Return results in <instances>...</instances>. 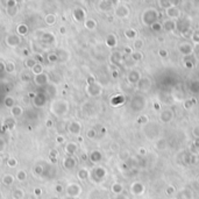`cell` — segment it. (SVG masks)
I'll return each instance as SVG.
<instances>
[{
  "instance_id": "obj_31",
  "label": "cell",
  "mask_w": 199,
  "mask_h": 199,
  "mask_svg": "<svg viewBox=\"0 0 199 199\" xmlns=\"http://www.w3.org/2000/svg\"><path fill=\"white\" fill-rule=\"evenodd\" d=\"M198 182H199V178H198Z\"/></svg>"
},
{
  "instance_id": "obj_9",
  "label": "cell",
  "mask_w": 199,
  "mask_h": 199,
  "mask_svg": "<svg viewBox=\"0 0 199 199\" xmlns=\"http://www.w3.org/2000/svg\"><path fill=\"white\" fill-rule=\"evenodd\" d=\"M24 197V193L21 189H16L14 193H13V198L14 199H22Z\"/></svg>"
},
{
  "instance_id": "obj_29",
  "label": "cell",
  "mask_w": 199,
  "mask_h": 199,
  "mask_svg": "<svg viewBox=\"0 0 199 199\" xmlns=\"http://www.w3.org/2000/svg\"><path fill=\"white\" fill-rule=\"evenodd\" d=\"M64 32H65V28H64V27H62V28H61V33H63V34H64Z\"/></svg>"
},
{
  "instance_id": "obj_28",
  "label": "cell",
  "mask_w": 199,
  "mask_h": 199,
  "mask_svg": "<svg viewBox=\"0 0 199 199\" xmlns=\"http://www.w3.org/2000/svg\"><path fill=\"white\" fill-rule=\"evenodd\" d=\"M35 171H36V172H41V171H42V168H40V167L37 168V167H36V169H35Z\"/></svg>"
},
{
  "instance_id": "obj_19",
  "label": "cell",
  "mask_w": 199,
  "mask_h": 199,
  "mask_svg": "<svg viewBox=\"0 0 199 199\" xmlns=\"http://www.w3.org/2000/svg\"><path fill=\"white\" fill-rule=\"evenodd\" d=\"M135 35H136V32H134V30H127L126 32V36L129 37V39L135 37Z\"/></svg>"
},
{
  "instance_id": "obj_20",
  "label": "cell",
  "mask_w": 199,
  "mask_h": 199,
  "mask_svg": "<svg viewBox=\"0 0 199 199\" xmlns=\"http://www.w3.org/2000/svg\"><path fill=\"white\" fill-rule=\"evenodd\" d=\"M35 64H36V62L34 61V60H28V61L26 62V66H28V68H33Z\"/></svg>"
},
{
  "instance_id": "obj_23",
  "label": "cell",
  "mask_w": 199,
  "mask_h": 199,
  "mask_svg": "<svg viewBox=\"0 0 199 199\" xmlns=\"http://www.w3.org/2000/svg\"><path fill=\"white\" fill-rule=\"evenodd\" d=\"M34 192H35V196H41V193H42V192H41V189H35Z\"/></svg>"
},
{
  "instance_id": "obj_5",
  "label": "cell",
  "mask_w": 199,
  "mask_h": 199,
  "mask_svg": "<svg viewBox=\"0 0 199 199\" xmlns=\"http://www.w3.org/2000/svg\"><path fill=\"white\" fill-rule=\"evenodd\" d=\"M167 13H168V15L171 16L172 18V14H175V18H177V16H179V11H178V8H176L175 6H171V7H169L167 9Z\"/></svg>"
},
{
  "instance_id": "obj_24",
  "label": "cell",
  "mask_w": 199,
  "mask_h": 199,
  "mask_svg": "<svg viewBox=\"0 0 199 199\" xmlns=\"http://www.w3.org/2000/svg\"><path fill=\"white\" fill-rule=\"evenodd\" d=\"M50 156H53V157H55V156H57V151L51 150V151H50Z\"/></svg>"
},
{
  "instance_id": "obj_4",
  "label": "cell",
  "mask_w": 199,
  "mask_h": 199,
  "mask_svg": "<svg viewBox=\"0 0 199 199\" xmlns=\"http://www.w3.org/2000/svg\"><path fill=\"white\" fill-rule=\"evenodd\" d=\"M64 167L68 168V169H71V168H73L75 165H76V161L72 159V157H66V159L64 160Z\"/></svg>"
},
{
  "instance_id": "obj_10",
  "label": "cell",
  "mask_w": 199,
  "mask_h": 199,
  "mask_svg": "<svg viewBox=\"0 0 199 199\" xmlns=\"http://www.w3.org/2000/svg\"><path fill=\"white\" fill-rule=\"evenodd\" d=\"M32 69H33V72L35 73V75H37V76L41 75V73H43V68H42L41 64H35Z\"/></svg>"
},
{
  "instance_id": "obj_3",
  "label": "cell",
  "mask_w": 199,
  "mask_h": 199,
  "mask_svg": "<svg viewBox=\"0 0 199 199\" xmlns=\"http://www.w3.org/2000/svg\"><path fill=\"white\" fill-rule=\"evenodd\" d=\"M69 130L72 134H79V132H81V125H79L78 122H72L69 126Z\"/></svg>"
},
{
  "instance_id": "obj_22",
  "label": "cell",
  "mask_w": 199,
  "mask_h": 199,
  "mask_svg": "<svg viewBox=\"0 0 199 199\" xmlns=\"http://www.w3.org/2000/svg\"><path fill=\"white\" fill-rule=\"evenodd\" d=\"M94 135H96V132H94V130H92V129H90L89 132H87V136H89V138H94Z\"/></svg>"
},
{
  "instance_id": "obj_7",
  "label": "cell",
  "mask_w": 199,
  "mask_h": 199,
  "mask_svg": "<svg viewBox=\"0 0 199 199\" xmlns=\"http://www.w3.org/2000/svg\"><path fill=\"white\" fill-rule=\"evenodd\" d=\"M11 112H12V114L14 117H19V115L22 114V107H20V106H13L12 108H11Z\"/></svg>"
},
{
  "instance_id": "obj_14",
  "label": "cell",
  "mask_w": 199,
  "mask_h": 199,
  "mask_svg": "<svg viewBox=\"0 0 199 199\" xmlns=\"http://www.w3.org/2000/svg\"><path fill=\"white\" fill-rule=\"evenodd\" d=\"M5 69H6L7 72H13L15 70V65H14L13 62H9V63H7V64L5 65Z\"/></svg>"
},
{
  "instance_id": "obj_25",
  "label": "cell",
  "mask_w": 199,
  "mask_h": 199,
  "mask_svg": "<svg viewBox=\"0 0 199 199\" xmlns=\"http://www.w3.org/2000/svg\"><path fill=\"white\" fill-rule=\"evenodd\" d=\"M160 54H161V56H167V51L165 50H160Z\"/></svg>"
},
{
  "instance_id": "obj_12",
  "label": "cell",
  "mask_w": 199,
  "mask_h": 199,
  "mask_svg": "<svg viewBox=\"0 0 199 199\" xmlns=\"http://www.w3.org/2000/svg\"><path fill=\"white\" fill-rule=\"evenodd\" d=\"M16 178L22 182V181H24V179L27 178V174H26L24 170L18 171V172H16Z\"/></svg>"
},
{
  "instance_id": "obj_16",
  "label": "cell",
  "mask_w": 199,
  "mask_h": 199,
  "mask_svg": "<svg viewBox=\"0 0 199 199\" xmlns=\"http://www.w3.org/2000/svg\"><path fill=\"white\" fill-rule=\"evenodd\" d=\"M18 164V162H16L15 159H13V157H9V159L7 160V165L11 168H14Z\"/></svg>"
},
{
  "instance_id": "obj_2",
  "label": "cell",
  "mask_w": 199,
  "mask_h": 199,
  "mask_svg": "<svg viewBox=\"0 0 199 199\" xmlns=\"http://www.w3.org/2000/svg\"><path fill=\"white\" fill-rule=\"evenodd\" d=\"M115 14L120 18H123V16H127L128 15V8L126 6H119L117 8V11H115Z\"/></svg>"
},
{
  "instance_id": "obj_30",
  "label": "cell",
  "mask_w": 199,
  "mask_h": 199,
  "mask_svg": "<svg viewBox=\"0 0 199 199\" xmlns=\"http://www.w3.org/2000/svg\"><path fill=\"white\" fill-rule=\"evenodd\" d=\"M57 141H58V142H62V141H63V139H62V138H58V139H57Z\"/></svg>"
},
{
  "instance_id": "obj_1",
  "label": "cell",
  "mask_w": 199,
  "mask_h": 199,
  "mask_svg": "<svg viewBox=\"0 0 199 199\" xmlns=\"http://www.w3.org/2000/svg\"><path fill=\"white\" fill-rule=\"evenodd\" d=\"M6 41H7V45H11V47H15V45H18L20 43V39L16 36V35H9Z\"/></svg>"
},
{
  "instance_id": "obj_13",
  "label": "cell",
  "mask_w": 199,
  "mask_h": 199,
  "mask_svg": "<svg viewBox=\"0 0 199 199\" xmlns=\"http://www.w3.org/2000/svg\"><path fill=\"white\" fill-rule=\"evenodd\" d=\"M96 26H97V22L94 20H87L85 22V27L87 29H94L96 28Z\"/></svg>"
},
{
  "instance_id": "obj_18",
  "label": "cell",
  "mask_w": 199,
  "mask_h": 199,
  "mask_svg": "<svg viewBox=\"0 0 199 199\" xmlns=\"http://www.w3.org/2000/svg\"><path fill=\"white\" fill-rule=\"evenodd\" d=\"M112 189H113V192H115V193H120L122 191V186L120 184H114Z\"/></svg>"
},
{
  "instance_id": "obj_8",
  "label": "cell",
  "mask_w": 199,
  "mask_h": 199,
  "mask_svg": "<svg viewBox=\"0 0 199 199\" xmlns=\"http://www.w3.org/2000/svg\"><path fill=\"white\" fill-rule=\"evenodd\" d=\"M13 181H14V177L12 175H5L4 178H3V183L5 185H11L13 183Z\"/></svg>"
},
{
  "instance_id": "obj_17",
  "label": "cell",
  "mask_w": 199,
  "mask_h": 199,
  "mask_svg": "<svg viewBox=\"0 0 199 199\" xmlns=\"http://www.w3.org/2000/svg\"><path fill=\"white\" fill-rule=\"evenodd\" d=\"M87 176H89V172H87V170L83 169V170L79 171V175H78V177H79L81 179H84V178H86Z\"/></svg>"
},
{
  "instance_id": "obj_27",
  "label": "cell",
  "mask_w": 199,
  "mask_h": 199,
  "mask_svg": "<svg viewBox=\"0 0 199 199\" xmlns=\"http://www.w3.org/2000/svg\"><path fill=\"white\" fill-rule=\"evenodd\" d=\"M9 5H16V3L15 1H8V6H9ZM11 7H13V6H11ZM16 7V6H15Z\"/></svg>"
},
{
  "instance_id": "obj_21",
  "label": "cell",
  "mask_w": 199,
  "mask_h": 199,
  "mask_svg": "<svg viewBox=\"0 0 199 199\" xmlns=\"http://www.w3.org/2000/svg\"><path fill=\"white\" fill-rule=\"evenodd\" d=\"M13 104H14V100H13V98H6V106H11V107H13Z\"/></svg>"
},
{
  "instance_id": "obj_6",
  "label": "cell",
  "mask_w": 199,
  "mask_h": 199,
  "mask_svg": "<svg viewBox=\"0 0 199 199\" xmlns=\"http://www.w3.org/2000/svg\"><path fill=\"white\" fill-rule=\"evenodd\" d=\"M76 149H77V144L76 143H69L66 146V148H65V151H66V154L72 155L76 151Z\"/></svg>"
},
{
  "instance_id": "obj_15",
  "label": "cell",
  "mask_w": 199,
  "mask_h": 199,
  "mask_svg": "<svg viewBox=\"0 0 199 199\" xmlns=\"http://www.w3.org/2000/svg\"><path fill=\"white\" fill-rule=\"evenodd\" d=\"M117 43V41H115V37L113 35H110L108 39H107V45H110V47H114Z\"/></svg>"
},
{
  "instance_id": "obj_26",
  "label": "cell",
  "mask_w": 199,
  "mask_h": 199,
  "mask_svg": "<svg viewBox=\"0 0 199 199\" xmlns=\"http://www.w3.org/2000/svg\"><path fill=\"white\" fill-rule=\"evenodd\" d=\"M136 43H138V45H136V48H140V47H141V43H142V41H136Z\"/></svg>"
},
{
  "instance_id": "obj_11",
  "label": "cell",
  "mask_w": 199,
  "mask_h": 199,
  "mask_svg": "<svg viewBox=\"0 0 199 199\" xmlns=\"http://www.w3.org/2000/svg\"><path fill=\"white\" fill-rule=\"evenodd\" d=\"M55 21H56V18L54 14H48V15L45 16V22L49 24V26H53L55 24Z\"/></svg>"
}]
</instances>
